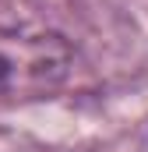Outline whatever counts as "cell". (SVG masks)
<instances>
[{
  "instance_id": "6da1fadb",
  "label": "cell",
  "mask_w": 148,
  "mask_h": 152,
  "mask_svg": "<svg viewBox=\"0 0 148 152\" xmlns=\"http://www.w3.org/2000/svg\"><path fill=\"white\" fill-rule=\"evenodd\" d=\"M7 71H11V64H7V60H4V57H0V81H4V78H7Z\"/></svg>"
}]
</instances>
